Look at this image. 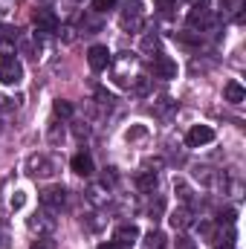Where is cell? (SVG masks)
I'll return each mask as SVG.
<instances>
[{
	"label": "cell",
	"mask_w": 246,
	"mask_h": 249,
	"mask_svg": "<svg viewBox=\"0 0 246 249\" xmlns=\"http://www.w3.org/2000/svg\"><path fill=\"white\" fill-rule=\"evenodd\" d=\"M0 29H3V26H0Z\"/></svg>",
	"instance_id": "f35d334b"
},
{
	"label": "cell",
	"mask_w": 246,
	"mask_h": 249,
	"mask_svg": "<svg viewBox=\"0 0 246 249\" xmlns=\"http://www.w3.org/2000/svg\"><path fill=\"white\" fill-rule=\"evenodd\" d=\"M159 186V171H151V168H142L139 174H136V188L142 191V194H154Z\"/></svg>",
	"instance_id": "4fadbf2b"
},
{
	"label": "cell",
	"mask_w": 246,
	"mask_h": 249,
	"mask_svg": "<svg viewBox=\"0 0 246 249\" xmlns=\"http://www.w3.org/2000/svg\"><path fill=\"white\" fill-rule=\"evenodd\" d=\"M75 3H81V0H75Z\"/></svg>",
	"instance_id": "74e56055"
},
{
	"label": "cell",
	"mask_w": 246,
	"mask_h": 249,
	"mask_svg": "<svg viewBox=\"0 0 246 249\" xmlns=\"http://www.w3.org/2000/svg\"><path fill=\"white\" fill-rule=\"evenodd\" d=\"M139 241V226L136 223H122V226H116V235H113V244H119L122 249L133 247Z\"/></svg>",
	"instance_id": "7c38bea8"
},
{
	"label": "cell",
	"mask_w": 246,
	"mask_h": 249,
	"mask_svg": "<svg viewBox=\"0 0 246 249\" xmlns=\"http://www.w3.org/2000/svg\"><path fill=\"white\" fill-rule=\"evenodd\" d=\"M58 29L64 32V44H72L75 41V29L72 26H58Z\"/></svg>",
	"instance_id": "d6a6232c"
},
{
	"label": "cell",
	"mask_w": 246,
	"mask_h": 249,
	"mask_svg": "<svg viewBox=\"0 0 246 249\" xmlns=\"http://www.w3.org/2000/svg\"><path fill=\"white\" fill-rule=\"evenodd\" d=\"M26 226H29V232H32V235H53V232H55V226H58V220H55V212L41 209V212H35V214L26 220Z\"/></svg>",
	"instance_id": "5b68a950"
},
{
	"label": "cell",
	"mask_w": 246,
	"mask_h": 249,
	"mask_svg": "<svg viewBox=\"0 0 246 249\" xmlns=\"http://www.w3.org/2000/svg\"><path fill=\"white\" fill-rule=\"evenodd\" d=\"M26 203V197H23V191H15V197H12V209H20Z\"/></svg>",
	"instance_id": "836d02e7"
},
{
	"label": "cell",
	"mask_w": 246,
	"mask_h": 249,
	"mask_svg": "<svg viewBox=\"0 0 246 249\" xmlns=\"http://www.w3.org/2000/svg\"><path fill=\"white\" fill-rule=\"evenodd\" d=\"M67 206V188L64 186H47L41 191V209H50V212H61Z\"/></svg>",
	"instance_id": "8992f818"
},
{
	"label": "cell",
	"mask_w": 246,
	"mask_h": 249,
	"mask_svg": "<svg viewBox=\"0 0 246 249\" xmlns=\"http://www.w3.org/2000/svg\"><path fill=\"white\" fill-rule=\"evenodd\" d=\"M32 23H35L38 35H55V32H58V18H55V12L47 9V6L32 15Z\"/></svg>",
	"instance_id": "52a82bcc"
},
{
	"label": "cell",
	"mask_w": 246,
	"mask_h": 249,
	"mask_svg": "<svg viewBox=\"0 0 246 249\" xmlns=\"http://www.w3.org/2000/svg\"><path fill=\"white\" fill-rule=\"evenodd\" d=\"M99 249H122V247H119V244H113V241H110V244H102V247H99Z\"/></svg>",
	"instance_id": "d590c367"
},
{
	"label": "cell",
	"mask_w": 246,
	"mask_h": 249,
	"mask_svg": "<svg viewBox=\"0 0 246 249\" xmlns=\"http://www.w3.org/2000/svg\"><path fill=\"white\" fill-rule=\"evenodd\" d=\"M177 249H194V241L191 238H180L177 241Z\"/></svg>",
	"instance_id": "e575fe53"
},
{
	"label": "cell",
	"mask_w": 246,
	"mask_h": 249,
	"mask_svg": "<svg viewBox=\"0 0 246 249\" xmlns=\"http://www.w3.org/2000/svg\"><path fill=\"white\" fill-rule=\"evenodd\" d=\"M194 177H197L203 186H214V183H217V171H211L209 165H197V168H194Z\"/></svg>",
	"instance_id": "603a6c76"
},
{
	"label": "cell",
	"mask_w": 246,
	"mask_h": 249,
	"mask_svg": "<svg viewBox=\"0 0 246 249\" xmlns=\"http://www.w3.org/2000/svg\"><path fill=\"white\" fill-rule=\"evenodd\" d=\"M116 9V0H93V12L96 15H107Z\"/></svg>",
	"instance_id": "f1b7e54d"
},
{
	"label": "cell",
	"mask_w": 246,
	"mask_h": 249,
	"mask_svg": "<svg viewBox=\"0 0 246 249\" xmlns=\"http://www.w3.org/2000/svg\"><path fill=\"white\" fill-rule=\"evenodd\" d=\"M211 142H214V127H209V124H191L188 133H185L188 148H203V145H211Z\"/></svg>",
	"instance_id": "ba28073f"
},
{
	"label": "cell",
	"mask_w": 246,
	"mask_h": 249,
	"mask_svg": "<svg viewBox=\"0 0 246 249\" xmlns=\"http://www.w3.org/2000/svg\"><path fill=\"white\" fill-rule=\"evenodd\" d=\"M87 64H90V70H96V72L107 70V67H110V50L102 47V44L90 47V53H87Z\"/></svg>",
	"instance_id": "8fae6325"
},
{
	"label": "cell",
	"mask_w": 246,
	"mask_h": 249,
	"mask_svg": "<svg viewBox=\"0 0 246 249\" xmlns=\"http://www.w3.org/2000/svg\"><path fill=\"white\" fill-rule=\"evenodd\" d=\"M0 81L6 87H18L23 81V64L15 55V44L3 41L0 44Z\"/></svg>",
	"instance_id": "7a4b0ae2"
},
{
	"label": "cell",
	"mask_w": 246,
	"mask_h": 249,
	"mask_svg": "<svg viewBox=\"0 0 246 249\" xmlns=\"http://www.w3.org/2000/svg\"><path fill=\"white\" fill-rule=\"evenodd\" d=\"M29 249H55V238L53 235H35V241L29 244Z\"/></svg>",
	"instance_id": "484cf974"
},
{
	"label": "cell",
	"mask_w": 246,
	"mask_h": 249,
	"mask_svg": "<svg viewBox=\"0 0 246 249\" xmlns=\"http://www.w3.org/2000/svg\"><path fill=\"white\" fill-rule=\"evenodd\" d=\"M154 75H157V78H177V61L159 53V55L154 58Z\"/></svg>",
	"instance_id": "5bb4252c"
},
{
	"label": "cell",
	"mask_w": 246,
	"mask_h": 249,
	"mask_svg": "<svg viewBox=\"0 0 246 249\" xmlns=\"http://www.w3.org/2000/svg\"><path fill=\"white\" fill-rule=\"evenodd\" d=\"M154 113H157L159 119H165V122H168V119H171V116L177 113V102H174L171 96H162V99H159V102L154 105Z\"/></svg>",
	"instance_id": "e0dca14e"
},
{
	"label": "cell",
	"mask_w": 246,
	"mask_h": 249,
	"mask_svg": "<svg viewBox=\"0 0 246 249\" xmlns=\"http://www.w3.org/2000/svg\"><path fill=\"white\" fill-rule=\"evenodd\" d=\"M47 139H50V145H61L64 142V122L53 119L50 122V130H47Z\"/></svg>",
	"instance_id": "cb8c5ba5"
},
{
	"label": "cell",
	"mask_w": 246,
	"mask_h": 249,
	"mask_svg": "<svg viewBox=\"0 0 246 249\" xmlns=\"http://www.w3.org/2000/svg\"><path fill=\"white\" fill-rule=\"evenodd\" d=\"M142 55H148V58H157L159 55V35L157 32H148L142 38Z\"/></svg>",
	"instance_id": "ac0fdd59"
},
{
	"label": "cell",
	"mask_w": 246,
	"mask_h": 249,
	"mask_svg": "<svg viewBox=\"0 0 246 249\" xmlns=\"http://www.w3.org/2000/svg\"><path fill=\"white\" fill-rule=\"evenodd\" d=\"M15 110H20V99L0 96V113H15Z\"/></svg>",
	"instance_id": "4316f807"
},
{
	"label": "cell",
	"mask_w": 246,
	"mask_h": 249,
	"mask_svg": "<svg viewBox=\"0 0 246 249\" xmlns=\"http://www.w3.org/2000/svg\"><path fill=\"white\" fill-rule=\"evenodd\" d=\"M157 3V9L162 12V15H171L174 12V0H154Z\"/></svg>",
	"instance_id": "1f68e13d"
},
{
	"label": "cell",
	"mask_w": 246,
	"mask_h": 249,
	"mask_svg": "<svg viewBox=\"0 0 246 249\" xmlns=\"http://www.w3.org/2000/svg\"><path fill=\"white\" fill-rule=\"evenodd\" d=\"M53 113H55V119H72V113H75V107H72V102H67V99H55V105H53Z\"/></svg>",
	"instance_id": "ffe728a7"
},
{
	"label": "cell",
	"mask_w": 246,
	"mask_h": 249,
	"mask_svg": "<svg viewBox=\"0 0 246 249\" xmlns=\"http://www.w3.org/2000/svg\"><path fill=\"white\" fill-rule=\"evenodd\" d=\"M217 220H220V226H223V223H226V226H232V223H235V209L220 212V214H217Z\"/></svg>",
	"instance_id": "4dcf8cb0"
},
{
	"label": "cell",
	"mask_w": 246,
	"mask_h": 249,
	"mask_svg": "<svg viewBox=\"0 0 246 249\" xmlns=\"http://www.w3.org/2000/svg\"><path fill=\"white\" fill-rule=\"evenodd\" d=\"M96 102H99V105H102V107H105V110H110V107H113V105H116V99H113V96H110V93H107V90H102V87H99V90H96Z\"/></svg>",
	"instance_id": "83f0119b"
},
{
	"label": "cell",
	"mask_w": 246,
	"mask_h": 249,
	"mask_svg": "<svg viewBox=\"0 0 246 249\" xmlns=\"http://www.w3.org/2000/svg\"><path fill=\"white\" fill-rule=\"evenodd\" d=\"M174 191H177V197L183 200L185 206H191V200H194V188L188 186V180L177 177V180H174Z\"/></svg>",
	"instance_id": "44dd1931"
},
{
	"label": "cell",
	"mask_w": 246,
	"mask_h": 249,
	"mask_svg": "<svg viewBox=\"0 0 246 249\" xmlns=\"http://www.w3.org/2000/svg\"><path fill=\"white\" fill-rule=\"evenodd\" d=\"M139 75H142V67H139V55L136 53H119L116 58H110V78H113L116 87L130 90Z\"/></svg>",
	"instance_id": "6da1fadb"
},
{
	"label": "cell",
	"mask_w": 246,
	"mask_h": 249,
	"mask_svg": "<svg viewBox=\"0 0 246 249\" xmlns=\"http://www.w3.org/2000/svg\"><path fill=\"white\" fill-rule=\"evenodd\" d=\"M0 130H3V122H0Z\"/></svg>",
	"instance_id": "8d00e7d4"
},
{
	"label": "cell",
	"mask_w": 246,
	"mask_h": 249,
	"mask_svg": "<svg viewBox=\"0 0 246 249\" xmlns=\"http://www.w3.org/2000/svg\"><path fill=\"white\" fill-rule=\"evenodd\" d=\"M55 171H58V160H55L53 154H44V151L29 154V160H26V174H29L32 180H50V177H55Z\"/></svg>",
	"instance_id": "3957f363"
},
{
	"label": "cell",
	"mask_w": 246,
	"mask_h": 249,
	"mask_svg": "<svg viewBox=\"0 0 246 249\" xmlns=\"http://www.w3.org/2000/svg\"><path fill=\"white\" fill-rule=\"evenodd\" d=\"M145 249H165V235L159 229H151L145 235Z\"/></svg>",
	"instance_id": "d4e9b609"
},
{
	"label": "cell",
	"mask_w": 246,
	"mask_h": 249,
	"mask_svg": "<svg viewBox=\"0 0 246 249\" xmlns=\"http://www.w3.org/2000/svg\"><path fill=\"white\" fill-rule=\"evenodd\" d=\"M99 29H102V15L93 12V15H84V18H81V32H84V35H93V32H99Z\"/></svg>",
	"instance_id": "7402d4cb"
},
{
	"label": "cell",
	"mask_w": 246,
	"mask_h": 249,
	"mask_svg": "<svg viewBox=\"0 0 246 249\" xmlns=\"http://www.w3.org/2000/svg\"><path fill=\"white\" fill-rule=\"evenodd\" d=\"M223 99L229 102V105H244L246 102V90L241 81H229L226 87H223Z\"/></svg>",
	"instance_id": "2e32d148"
},
{
	"label": "cell",
	"mask_w": 246,
	"mask_h": 249,
	"mask_svg": "<svg viewBox=\"0 0 246 249\" xmlns=\"http://www.w3.org/2000/svg\"><path fill=\"white\" fill-rule=\"evenodd\" d=\"M214 249H235V229L226 226L214 235Z\"/></svg>",
	"instance_id": "d6986e66"
},
{
	"label": "cell",
	"mask_w": 246,
	"mask_h": 249,
	"mask_svg": "<svg viewBox=\"0 0 246 249\" xmlns=\"http://www.w3.org/2000/svg\"><path fill=\"white\" fill-rule=\"evenodd\" d=\"M72 171L78 174V177H93V171H96V165H93V157L87 154V151H78L75 157H72Z\"/></svg>",
	"instance_id": "9a60e30c"
},
{
	"label": "cell",
	"mask_w": 246,
	"mask_h": 249,
	"mask_svg": "<svg viewBox=\"0 0 246 249\" xmlns=\"http://www.w3.org/2000/svg\"><path fill=\"white\" fill-rule=\"evenodd\" d=\"M168 223L177 229V232H183V229H188L191 223H194V209L191 206H185V203H180L171 214H168Z\"/></svg>",
	"instance_id": "30bf717a"
},
{
	"label": "cell",
	"mask_w": 246,
	"mask_h": 249,
	"mask_svg": "<svg viewBox=\"0 0 246 249\" xmlns=\"http://www.w3.org/2000/svg\"><path fill=\"white\" fill-rule=\"evenodd\" d=\"M72 133H75L78 139H87V136H90V124L87 122H72Z\"/></svg>",
	"instance_id": "f546056e"
},
{
	"label": "cell",
	"mask_w": 246,
	"mask_h": 249,
	"mask_svg": "<svg viewBox=\"0 0 246 249\" xmlns=\"http://www.w3.org/2000/svg\"><path fill=\"white\" fill-rule=\"evenodd\" d=\"M209 23H211V6H209V0H197V3L188 9V26L206 29Z\"/></svg>",
	"instance_id": "9c48e42d"
},
{
	"label": "cell",
	"mask_w": 246,
	"mask_h": 249,
	"mask_svg": "<svg viewBox=\"0 0 246 249\" xmlns=\"http://www.w3.org/2000/svg\"><path fill=\"white\" fill-rule=\"evenodd\" d=\"M119 26L127 35L130 32H142V26H145V6H142V0H124L122 9H119Z\"/></svg>",
	"instance_id": "277c9868"
}]
</instances>
